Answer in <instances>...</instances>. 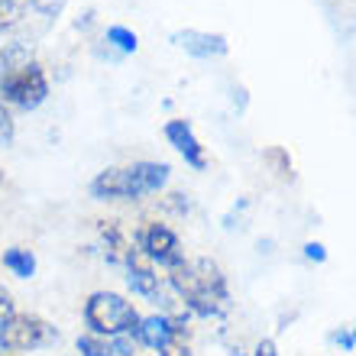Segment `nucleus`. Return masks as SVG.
<instances>
[{"instance_id": "25", "label": "nucleus", "mask_w": 356, "mask_h": 356, "mask_svg": "<svg viewBox=\"0 0 356 356\" xmlns=\"http://www.w3.org/2000/svg\"><path fill=\"white\" fill-rule=\"evenodd\" d=\"M0 75H3V68H0Z\"/></svg>"}, {"instance_id": "15", "label": "nucleus", "mask_w": 356, "mask_h": 356, "mask_svg": "<svg viewBox=\"0 0 356 356\" xmlns=\"http://www.w3.org/2000/svg\"><path fill=\"white\" fill-rule=\"evenodd\" d=\"M104 39H107V46H113L117 52H123V56H130V52H136V46H140V39H136V33H133V29H127V26H107Z\"/></svg>"}, {"instance_id": "20", "label": "nucleus", "mask_w": 356, "mask_h": 356, "mask_svg": "<svg viewBox=\"0 0 356 356\" xmlns=\"http://www.w3.org/2000/svg\"><path fill=\"white\" fill-rule=\"evenodd\" d=\"M305 256L314 259V263H327V250H324V243H305Z\"/></svg>"}, {"instance_id": "8", "label": "nucleus", "mask_w": 356, "mask_h": 356, "mask_svg": "<svg viewBox=\"0 0 356 356\" xmlns=\"http://www.w3.org/2000/svg\"><path fill=\"white\" fill-rule=\"evenodd\" d=\"M97 230H101V240H104V256H107L111 263H117V266L127 269V266L140 256L136 236L127 234V227L123 224H117V220H101Z\"/></svg>"}, {"instance_id": "6", "label": "nucleus", "mask_w": 356, "mask_h": 356, "mask_svg": "<svg viewBox=\"0 0 356 356\" xmlns=\"http://www.w3.org/2000/svg\"><path fill=\"white\" fill-rule=\"evenodd\" d=\"M56 340H58V330L52 327L46 318L29 314V311H17V314L7 321V327L0 330V350H7V353L42 350V347H52Z\"/></svg>"}, {"instance_id": "23", "label": "nucleus", "mask_w": 356, "mask_h": 356, "mask_svg": "<svg viewBox=\"0 0 356 356\" xmlns=\"http://www.w3.org/2000/svg\"><path fill=\"white\" fill-rule=\"evenodd\" d=\"M350 340H353V350H356V327H353V334H350Z\"/></svg>"}, {"instance_id": "16", "label": "nucleus", "mask_w": 356, "mask_h": 356, "mask_svg": "<svg viewBox=\"0 0 356 356\" xmlns=\"http://www.w3.org/2000/svg\"><path fill=\"white\" fill-rule=\"evenodd\" d=\"M29 0H0V29L10 26V23H17L23 17V10H26Z\"/></svg>"}, {"instance_id": "11", "label": "nucleus", "mask_w": 356, "mask_h": 356, "mask_svg": "<svg viewBox=\"0 0 356 356\" xmlns=\"http://www.w3.org/2000/svg\"><path fill=\"white\" fill-rule=\"evenodd\" d=\"M165 140L181 152V159H185L191 169L201 172L207 165V152H204V146H201V140L195 136V130H191V123L188 120H169L165 123Z\"/></svg>"}, {"instance_id": "2", "label": "nucleus", "mask_w": 356, "mask_h": 356, "mask_svg": "<svg viewBox=\"0 0 356 356\" xmlns=\"http://www.w3.org/2000/svg\"><path fill=\"white\" fill-rule=\"evenodd\" d=\"M172 169L165 162H130V165H113L97 172L91 181V195L97 201H136L146 195H159L169 185Z\"/></svg>"}, {"instance_id": "22", "label": "nucleus", "mask_w": 356, "mask_h": 356, "mask_svg": "<svg viewBox=\"0 0 356 356\" xmlns=\"http://www.w3.org/2000/svg\"><path fill=\"white\" fill-rule=\"evenodd\" d=\"M334 340H337V343H340L343 350H353V340H350L347 330H340V334H334Z\"/></svg>"}, {"instance_id": "3", "label": "nucleus", "mask_w": 356, "mask_h": 356, "mask_svg": "<svg viewBox=\"0 0 356 356\" xmlns=\"http://www.w3.org/2000/svg\"><path fill=\"white\" fill-rule=\"evenodd\" d=\"M85 324L91 334L101 337H123V334H136L140 311L117 291H94L85 301Z\"/></svg>"}, {"instance_id": "12", "label": "nucleus", "mask_w": 356, "mask_h": 356, "mask_svg": "<svg viewBox=\"0 0 356 356\" xmlns=\"http://www.w3.org/2000/svg\"><path fill=\"white\" fill-rule=\"evenodd\" d=\"M3 269H10L17 279H33L36 275V256L23 246H10V250H3Z\"/></svg>"}, {"instance_id": "21", "label": "nucleus", "mask_w": 356, "mask_h": 356, "mask_svg": "<svg viewBox=\"0 0 356 356\" xmlns=\"http://www.w3.org/2000/svg\"><path fill=\"white\" fill-rule=\"evenodd\" d=\"M253 356H279V350H275V343L272 340H259L253 350Z\"/></svg>"}, {"instance_id": "9", "label": "nucleus", "mask_w": 356, "mask_h": 356, "mask_svg": "<svg viewBox=\"0 0 356 356\" xmlns=\"http://www.w3.org/2000/svg\"><path fill=\"white\" fill-rule=\"evenodd\" d=\"M127 285H130L133 295H143V298L152 301V305H165V285H162L156 266L143 253L127 266Z\"/></svg>"}, {"instance_id": "1", "label": "nucleus", "mask_w": 356, "mask_h": 356, "mask_svg": "<svg viewBox=\"0 0 356 356\" xmlns=\"http://www.w3.org/2000/svg\"><path fill=\"white\" fill-rule=\"evenodd\" d=\"M169 289L181 301V308L197 318H224L230 314V285L224 269L214 259H185L181 266L165 272Z\"/></svg>"}, {"instance_id": "10", "label": "nucleus", "mask_w": 356, "mask_h": 356, "mask_svg": "<svg viewBox=\"0 0 356 356\" xmlns=\"http://www.w3.org/2000/svg\"><path fill=\"white\" fill-rule=\"evenodd\" d=\"M175 46L185 49L188 56L195 58H224L230 52V42L220 33H204V29H181L175 33Z\"/></svg>"}, {"instance_id": "24", "label": "nucleus", "mask_w": 356, "mask_h": 356, "mask_svg": "<svg viewBox=\"0 0 356 356\" xmlns=\"http://www.w3.org/2000/svg\"><path fill=\"white\" fill-rule=\"evenodd\" d=\"M0 356H19V353H7V350H3V353H0Z\"/></svg>"}, {"instance_id": "14", "label": "nucleus", "mask_w": 356, "mask_h": 356, "mask_svg": "<svg viewBox=\"0 0 356 356\" xmlns=\"http://www.w3.org/2000/svg\"><path fill=\"white\" fill-rule=\"evenodd\" d=\"M75 347H78V356H117L113 353V340L101 337V334H91V330L75 340Z\"/></svg>"}, {"instance_id": "13", "label": "nucleus", "mask_w": 356, "mask_h": 356, "mask_svg": "<svg viewBox=\"0 0 356 356\" xmlns=\"http://www.w3.org/2000/svg\"><path fill=\"white\" fill-rule=\"evenodd\" d=\"M263 162L279 181H291V175H295V165H291V156L285 146H269V149L263 152Z\"/></svg>"}, {"instance_id": "19", "label": "nucleus", "mask_w": 356, "mask_h": 356, "mask_svg": "<svg viewBox=\"0 0 356 356\" xmlns=\"http://www.w3.org/2000/svg\"><path fill=\"white\" fill-rule=\"evenodd\" d=\"M17 314V305H13V295H10L3 285H0V330L7 327V321Z\"/></svg>"}, {"instance_id": "5", "label": "nucleus", "mask_w": 356, "mask_h": 356, "mask_svg": "<svg viewBox=\"0 0 356 356\" xmlns=\"http://www.w3.org/2000/svg\"><path fill=\"white\" fill-rule=\"evenodd\" d=\"M49 97V78L42 72V65L36 62H26V65H17L0 75V101L13 104V107H23V111H33Z\"/></svg>"}, {"instance_id": "18", "label": "nucleus", "mask_w": 356, "mask_h": 356, "mask_svg": "<svg viewBox=\"0 0 356 356\" xmlns=\"http://www.w3.org/2000/svg\"><path fill=\"white\" fill-rule=\"evenodd\" d=\"M29 7L36 10L39 17H58L65 10V0H29Z\"/></svg>"}, {"instance_id": "4", "label": "nucleus", "mask_w": 356, "mask_h": 356, "mask_svg": "<svg viewBox=\"0 0 356 356\" xmlns=\"http://www.w3.org/2000/svg\"><path fill=\"white\" fill-rule=\"evenodd\" d=\"M136 343L149 347L159 356H188V343H191V330H188L185 314H149L140 318L136 327Z\"/></svg>"}, {"instance_id": "17", "label": "nucleus", "mask_w": 356, "mask_h": 356, "mask_svg": "<svg viewBox=\"0 0 356 356\" xmlns=\"http://www.w3.org/2000/svg\"><path fill=\"white\" fill-rule=\"evenodd\" d=\"M13 136H17V123H13V117H10L7 104L0 101V146H10Z\"/></svg>"}, {"instance_id": "7", "label": "nucleus", "mask_w": 356, "mask_h": 356, "mask_svg": "<svg viewBox=\"0 0 356 356\" xmlns=\"http://www.w3.org/2000/svg\"><path fill=\"white\" fill-rule=\"evenodd\" d=\"M136 246H140V253L149 259L152 266H162V269L169 272L175 266L185 263V250H181V240L172 227L159 224V220H146V224L136 230Z\"/></svg>"}]
</instances>
